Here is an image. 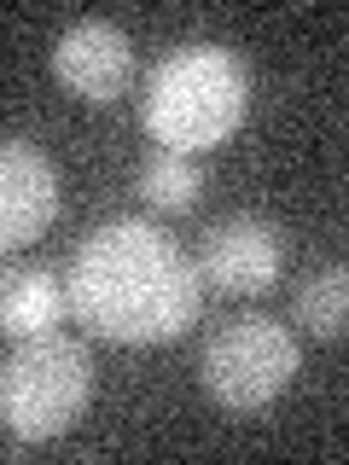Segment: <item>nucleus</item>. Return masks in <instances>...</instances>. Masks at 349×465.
Instances as JSON below:
<instances>
[{
	"label": "nucleus",
	"instance_id": "nucleus-1",
	"mask_svg": "<svg viewBox=\"0 0 349 465\" xmlns=\"http://www.w3.org/2000/svg\"><path fill=\"white\" fill-rule=\"evenodd\" d=\"M65 309L105 343H169L198 320L204 280L152 222H105L70 256Z\"/></svg>",
	"mask_w": 349,
	"mask_h": 465
},
{
	"label": "nucleus",
	"instance_id": "nucleus-5",
	"mask_svg": "<svg viewBox=\"0 0 349 465\" xmlns=\"http://www.w3.org/2000/svg\"><path fill=\"white\" fill-rule=\"evenodd\" d=\"M280 262H285V239L274 222L262 215H222L198 244V280L215 291H233V297H256L280 280Z\"/></svg>",
	"mask_w": 349,
	"mask_h": 465
},
{
	"label": "nucleus",
	"instance_id": "nucleus-4",
	"mask_svg": "<svg viewBox=\"0 0 349 465\" xmlns=\"http://www.w3.org/2000/svg\"><path fill=\"white\" fill-rule=\"evenodd\" d=\"M303 367V349L297 338L268 314H244V320H227V326L210 331L198 355V378L222 407H268L280 390H291V378Z\"/></svg>",
	"mask_w": 349,
	"mask_h": 465
},
{
	"label": "nucleus",
	"instance_id": "nucleus-3",
	"mask_svg": "<svg viewBox=\"0 0 349 465\" xmlns=\"http://www.w3.org/2000/svg\"><path fill=\"white\" fill-rule=\"evenodd\" d=\"M87 396H94V367L76 338H24L0 361V425L18 442H53L82 419Z\"/></svg>",
	"mask_w": 349,
	"mask_h": 465
},
{
	"label": "nucleus",
	"instance_id": "nucleus-2",
	"mask_svg": "<svg viewBox=\"0 0 349 465\" xmlns=\"http://www.w3.org/2000/svg\"><path fill=\"white\" fill-rule=\"evenodd\" d=\"M251 105V76L227 47H174L145 76L140 123L164 152H210L233 140Z\"/></svg>",
	"mask_w": 349,
	"mask_h": 465
},
{
	"label": "nucleus",
	"instance_id": "nucleus-10",
	"mask_svg": "<svg viewBox=\"0 0 349 465\" xmlns=\"http://www.w3.org/2000/svg\"><path fill=\"white\" fill-rule=\"evenodd\" d=\"M198 186H204V174H198V163L186 152H164V145H157V152L140 163V198L152 203V210H164V215L193 210Z\"/></svg>",
	"mask_w": 349,
	"mask_h": 465
},
{
	"label": "nucleus",
	"instance_id": "nucleus-8",
	"mask_svg": "<svg viewBox=\"0 0 349 465\" xmlns=\"http://www.w3.org/2000/svg\"><path fill=\"white\" fill-rule=\"evenodd\" d=\"M65 320V280L53 268H12L0 273V338L24 343Z\"/></svg>",
	"mask_w": 349,
	"mask_h": 465
},
{
	"label": "nucleus",
	"instance_id": "nucleus-9",
	"mask_svg": "<svg viewBox=\"0 0 349 465\" xmlns=\"http://www.w3.org/2000/svg\"><path fill=\"white\" fill-rule=\"evenodd\" d=\"M291 320H297L303 331H314V338L338 343L344 326H349V273L332 262V268L309 273V280L297 285V297H291Z\"/></svg>",
	"mask_w": 349,
	"mask_h": 465
},
{
	"label": "nucleus",
	"instance_id": "nucleus-6",
	"mask_svg": "<svg viewBox=\"0 0 349 465\" xmlns=\"http://www.w3.org/2000/svg\"><path fill=\"white\" fill-rule=\"evenodd\" d=\"M58 215V169L41 145L0 134V256L24 251Z\"/></svg>",
	"mask_w": 349,
	"mask_h": 465
},
{
	"label": "nucleus",
	"instance_id": "nucleus-7",
	"mask_svg": "<svg viewBox=\"0 0 349 465\" xmlns=\"http://www.w3.org/2000/svg\"><path fill=\"white\" fill-rule=\"evenodd\" d=\"M53 76L70 87L76 99H94V105H105L116 99L128 82H135V47H128V35L105 18H76L58 35L53 47Z\"/></svg>",
	"mask_w": 349,
	"mask_h": 465
}]
</instances>
